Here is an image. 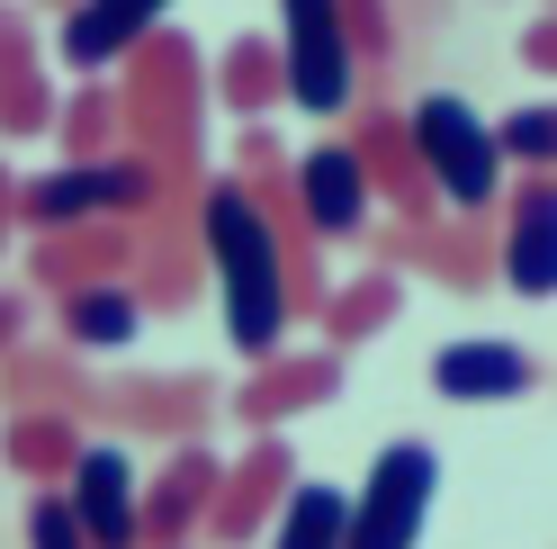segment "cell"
I'll list each match as a JSON object with an SVG mask.
<instances>
[{"mask_svg":"<svg viewBox=\"0 0 557 549\" xmlns=\"http://www.w3.org/2000/svg\"><path fill=\"white\" fill-rule=\"evenodd\" d=\"M198 253H207V280H216L225 342L243 361H270L278 342H288V261H278V225L261 217V198L243 190V171L207 181V198H198Z\"/></svg>","mask_w":557,"mask_h":549,"instance_id":"6da1fadb","label":"cell"},{"mask_svg":"<svg viewBox=\"0 0 557 549\" xmlns=\"http://www.w3.org/2000/svg\"><path fill=\"white\" fill-rule=\"evenodd\" d=\"M153 162L117 145V154H90V162H54L37 171V181H18V225L27 234H54V225H99V217H117V225H145L153 217Z\"/></svg>","mask_w":557,"mask_h":549,"instance_id":"7a4b0ae2","label":"cell"},{"mask_svg":"<svg viewBox=\"0 0 557 549\" xmlns=\"http://www.w3.org/2000/svg\"><path fill=\"white\" fill-rule=\"evenodd\" d=\"M413 118V154H423L432 171V190L449 198V208H495L504 198V145H495V126H485L459 90H432L423 109H405Z\"/></svg>","mask_w":557,"mask_h":549,"instance_id":"3957f363","label":"cell"},{"mask_svg":"<svg viewBox=\"0 0 557 549\" xmlns=\"http://www.w3.org/2000/svg\"><path fill=\"white\" fill-rule=\"evenodd\" d=\"M441 496V451L432 441H387L377 468L360 477V504L342 513V549H413Z\"/></svg>","mask_w":557,"mask_h":549,"instance_id":"277c9868","label":"cell"},{"mask_svg":"<svg viewBox=\"0 0 557 549\" xmlns=\"http://www.w3.org/2000/svg\"><path fill=\"white\" fill-rule=\"evenodd\" d=\"M387 270H432L441 289L476 297L485 280H504V217L495 208H468V217H396L377 234Z\"/></svg>","mask_w":557,"mask_h":549,"instance_id":"5b68a950","label":"cell"},{"mask_svg":"<svg viewBox=\"0 0 557 549\" xmlns=\"http://www.w3.org/2000/svg\"><path fill=\"white\" fill-rule=\"evenodd\" d=\"M288 27H278V54H288V99L306 118H342L360 90V54L351 27H342V0H278Z\"/></svg>","mask_w":557,"mask_h":549,"instance_id":"8992f818","label":"cell"},{"mask_svg":"<svg viewBox=\"0 0 557 549\" xmlns=\"http://www.w3.org/2000/svg\"><path fill=\"white\" fill-rule=\"evenodd\" d=\"M216 477L225 460L207 451V441H171V460L145 477V496H135V540L145 549H181L207 532V504H216Z\"/></svg>","mask_w":557,"mask_h":549,"instance_id":"52a82bcc","label":"cell"},{"mask_svg":"<svg viewBox=\"0 0 557 549\" xmlns=\"http://www.w3.org/2000/svg\"><path fill=\"white\" fill-rule=\"evenodd\" d=\"M288 487H297L288 441H252V451H243V460L216 477V504H207V540H216V549H252V540L278 523Z\"/></svg>","mask_w":557,"mask_h":549,"instance_id":"ba28073f","label":"cell"},{"mask_svg":"<svg viewBox=\"0 0 557 549\" xmlns=\"http://www.w3.org/2000/svg\"><path fill=\"white\" fill-rule=\"evenodd\" d=\"M27 280L46 297H73V289H99V280H135V225L99 217V225H54L27 244Z\"/></svg>","mask_w":557,"mask_h":549,"instance_id":"9c48e42d","label":"cell"},{"mask_svg":"<svg viewBox=\"0 0 557 549\" xmlns=\"http://www.w3.org/2000/svg\"><path fill=\"white\" fill-rule=\"evenodd\" d=\"M207 415H216V388L207 379H117V388H99V424L109 432H145V441H198Z\"/></svg>","mask_w":557,"mask_h":549,"instance_id":"30bf717a","label":"cell"},{"mask_svg":"<svg viewBox=\"0 0 557 549\" xmlns=\"http://www.w3.org/2000/svg\"><path fill=\"white\" fill-rule=\"evenodd\" d=\"M333 396H342V352H333V342H324V352H270L252 379H243L234 415L252 432H278V424L315 415V405H333Z\"/></svg>","mask_w":557,"mask_h":549,"instance_id":"8fae6325","label":"cell"},{"mask_svg":"<svg viewBox=\"0 0 557 549\" xmlns=\"http://www.w3.org/2000/svg\"><path fill=\"white\" fill-rule=\"evenodd\" d=\"M504 280L512 297H557V171H521L504 190Z\"/></svg>","mask_w":557,"mask_h":549,"instance_id":"7c38bea8","label":"cell"},{"mask_svg":"<svg viewBox=\"0 0 557 549\" xmlns=\"http://www.w3.org/2000/svg\"><path fill=\"white\" fill-rule=\"evenodd\" d=\"M63 496H73V523H82L90 549H145V540H135V496H145V487H135V460L117 451V441H82Z\"/></svg>","mask_w":557,"mask_h":549,"instance_id":"4fadbf2b","label":"cell"},{"mask_svg":"<svg viewBox=\"0 0 557 549\" xmlns=\"http://www.w3.org/2000/svg\"><path fill=\"white\" fill-rule=\"evenodd\" d=\"M531 388H540V361L504 333H468L432 352V396H449V405H512Z\"/></svg>","mask_w":557,"mask_h":549,"instance_id":"5bb4252c","label":"cell"},{"mask_svg":"<svg viewBox=\"0 0 557 549\" xmlns=\"http://www.w3.org/2000/svg\"><path fill=\"white\" fill-rule=\"evenodd\" d=\"M297 208H306V225H315L324 244H351V234H369L377 190H369V171H360V154H351V135L306 145V162H297Z\"/></svg>","mask_w":557,"mask_h":549,"instance_id":"9a60e30c","label":"cell"},{"mask_svg":"<svg viewBox=\"0 0 557 549\" xmlns=\"http://www.w3.org/2000/svg\"><path fill=\"white\" fill-rule=\"evenodd\" d=\"M351 154H360V171H369L377 208H396V217H432V208H441L432 171H423V154H413V118H405V109H360Z\"/></svg>","mask_w":557,"mask_h":549,"instance_id":"2e32d148","label":"cell"},{"mask_svg":"<svg viewBox=\"0 0 557 549\" xmlns=\"http://www.w3.org/2000/svg\"><path fill=\"white\" fill-rule=\"evenodd\" d=\"M54 126V82H46V54H37V19L0 0V135H46Z\"/></svg>","mask_w":557,"mask_h":549,"instance_id":"e0dca14e","label":"cell"},{"mask_svg":"<svg viewBox=\"0 0 557 549\" xmlns=\"http://www.w3.org/2000/svg\"><path fill=\"white\" fill-rule=\"evenodd\" d=\"M162 10L171 0H73L63 10V63L73 73H109L126 46H145L162 27Z\"/></svg>","mask_w":557,"mask_h":549,"instance_id":"ac0fdd59","label":"cell"},{"mask_svg":"<svg viewBox=\"0 0 557 549\" xmlns=\"http://www.w3.org/2000/svg\"><path fill=\"white\" fill-rule=\"evenodd\" d=\"M0 405L10 415H27V405H63V415H82V424H99V379H82L73 369V342H54V352H18L0 361Z\"/></svg>","mask_w":557,"mask_h":549,"instance_id":"d6986e66","label":"cell"},{"mask_svg":"<svg viewBox=\"0 0 557 549\" xmlns=\"http://www.w3.org/2000/svg\"><path fill=\"white\" fill-rule=\"evenodd\" d=\"M315 316H324V342H333V352H351V342H377V333L405 316V270L377 261V270H360V280H333Z\"/></svg>","mask_w":557,"mask_h":549,"instance_id":"ffe728a7","label":"cell"},{"mask_svg":"<svg viewBox=\"0 0 557 549\" xmlns=\"http://www.w3.org/2000/svg\"><path fill=\"white\" fill-rule=\"evenodd\" d=\"M82 415H63V405H27V415H10V432H0V451H10V468L27 477V487H63L82 460Z\"/></svg>","mask_w":557,"mask_h":549,"instance_id":"44dd1931","label":"cell"},{"mask_svg":"<svg viewBox=\"0 0 557 549\" xmlns=\"http://www.w3.org/2000/svg\"><path fill=\"white\" fill-rule=\"evenodd\" d=\"M54 325H63L73 352H126L145 333V297H135V280H99V289L54 297Z\"/></svg>","mask_w":557,"mask_h":549,"instance_id":"7402d4cb","label":"cell"},{"mask_svg":"<svg viewBox=\"0 0 557 549\" xmlns=\"http://www.w3.org/2000/svg\"><path fill=\"white\" fill-rule=\"evenodd\" d=\"M207 90H216L234 118H270L278 99H288V54H278V37H234L216 54V82Z\"/></svg>","mask_w":557,"mask_h":549,"instance_id":"603a6c76","label":"cell"},{"mask_svg":"<svg viewBox=\"0 0 557 549\" xmlns=\"http://www.w3.org/2000/svg\"><path fill=\"white\" fill-rule=\"evenodd\" d=\"M54 135H63V162L117 154V145H126V118H117V82L82 73V82H73V99H54Z\"/></svg>","mask_w":557,"mask_h":549,"instance_id":"cb8c5ba5","label":"cell"},{"mask_svg":"<svg viewBox=\"0 0 557 549\" xmlns=\"http://www.w3.org/2000/svg\"><path fill=\"white\" fill-rule=\"evenodd\" d=\"M342 513H351V496H342V487L297 477L288 504H278V523H270V549H342Z\"/></svg>","mask_w":557,"mask_h":549,"instance_id":"d4e9b609","label":"cell"},{"mask_svg":"<svg viewBox=\"0 0 557 549\" xmlns=\"http://www.w3.org/2000/svg\"><path fill=\"white\" fill-rule=\"evenodd\" d=\"M495 145L512 171H557V99H540V109H512L495 126Z\"/></svg>","mask_w":557,"mask_h":549,"instance_id":"484cf974","label":"cell"},{"mask_svg":"<svg viewBox=\"0 0 557 549\" xmlns=\"http://www.w3.org/2000/svg\"><path fill=\"white\" fill-rule=\"evenodd\" d=\"M342 27H351V54H360V63H387L396 37H405V27H396V0H342Z\"/></svg>","mask_w":557,"mask_h":549,"instance_id":"4316f807","label":"cell"},{"mask_svg":"<svg viewBox=\"0 0 557 549\" xmlns=\"http://www.w3.org/2000/svg\"><path fill=\"white\" fill-rule=\"evenodd\" d=\"M27 549H90L63 487H37V504H27Z\"/></svg>","mask_w":557,"mask_h":549,"instance_id":"83f0119b","label":"cell"},{"mask_svg":"<svg viewBox=\"0 0 557 549\" xmlns=\"http://www.w3.org/2000/svg\"><path fill=\"white\" fill-rule=\"evenodd\" d=\"M521 63H531L540 82H557V10H540L531 27H521Z\"/></svg>","mask_w":557,"mask_h":549,"instance_id":"f1b7e54d","label":"cell"},{"mask_svg":"<svg viewBox=\"0 0 557 549\" xmlns=\"http://www.w3.org/2000/svg\"><path fill=\"white\" fill-rule=\"evenodd\" d=\"M27 316H37V297H10V289H0V361L27 342Z\"/></svg>","mask_w":557,"mask_h":549,"instance_id":"f546056e","label":"cell"},{"mask_svg":"<svg viewBox=\"0 0 557 549\" xmlns=\"http://www.w3.org/2000/svg\"><path fill=\"white\" fill-rule=\"evenodd\" d=\"M10 234H18V171L0 162V253H10Z\"/></svg>","mask_w":557,"mask_h":549,"instance_id":"4dcf8cb0","label":"cell"},{"mask_svg":"<svg viewBox=\"0 0 557 549\" xmlns=\"http://www.w3.org/2000/svg\"><path fill=\"white\" fill-rule=\"evenodd\" d=\"M37 10H73V0H37Z\"/></svg>","mask_w":557,"mask_h":549,"instance_id":"1f68e13d","label":"cell"},{"mask_svg":"<svg viewBox=\"0 0 557 549\" xmlns=\"http://www.w3.org/2000/svg\"><path fill=\"white\" fill-rule=\"evenodd\" d=\"M548 10H557V0H548Z\"/></svg>","mask_w":557,"mask_h":549,"instance_id":"d6a6232c","label":"cell"},{"mask_svg":"<svg viewBox=\"0 0 557 549\" xmlns=\"http://www.w3.org/2000/svg\"><path fill=\"white\" fill-rule=\"evenodd\" d=\"M181 549H189V540H181Z\"/></svg>","mask_w":557,"mask_h":549,"instance_id":"836d02e7","label":"cell"}]
</instances>
